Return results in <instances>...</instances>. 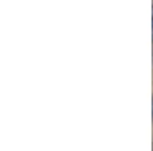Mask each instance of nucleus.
Masks as SVG:
<instances>
[{"mask_svg":"<svg viewBox=\"0 0 153 151\" xmlns=\"http://www.w3.org/2000/svg\"><path fill=\"white\" fill-rule=\"evenodd\" d=\"M152 32H153V9H152Z\"/></svg>","mask_w":153,"mask_h":151,"instance_id":"obj_1","label":"nucleus"},{"mask_svg":"<svg viewBox=\"0 0 153 151\" xmlns=\"http://www.w3.org/2000/svg\"><path fill=\"white\" fill-rule=\"evenodd\" d=\"M152 115H153V99H152Z\"/></svg>","mask_w":153,"mask_h":151,"instance_id":"obj_2","label":"nucleus"}]
</instances>
